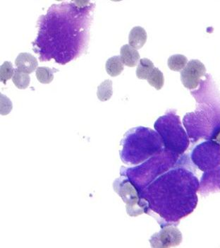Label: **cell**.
<instances>
[{
    "mask_svg": "<svg viewBox=\"0 0 220 248\" xmlns=\"http://www.w3.org/2000/svg\"><path fill=\"white\" fill-rule=\"evenodd\" d=\"M115 192L127 204V212L131 217H137L146 212L148 204L141 198L138 189L131 183L130 180L121 176L115 180L113 184Z\"/></svg>",
    "mask_w": 220,
    "mask_h": 248,
    "instance_id": "3957f363",
    "label": "cell"
},
{
    "mask_svg": "<svg viewBox=\"0 0 220 248\" xmlns=\"http://www.w3.org/2000/svg\"><path fill=\"white\" fill-rule=\"evenodd\" d=\"M182 241V235L177 228L166 226L161 232L152 235L150 240L152 248H172Z\"/></svg>",
    "mask_w": 220,
    "mask_h": 248,
    "instance_id": "5b68a950",
    "label": "cell"
},
{
    "mask_svg": "<svg viewBox=\"0 0 220 248\" xmlns=\"http://www.w3.org/2000/svg\"><path fill=\"white\" fill-rule=\"evenodd\" d=\"M147 81L150 86H153L157 90H161L164 86V78L162 72L158 68H154L150 75L147 77Z\"/></svg>",
    "mask_w": 220,
    "mask_h": 248,
    "instance_id": "9a60e30c",
    "label": "cell"
},
{
    "mask_svg": "<svg viewBox=\"0 0 220 248\" xmlns=\"http://www.w3.org/2000/svg\"><path fill=\"white\" fill-rule=\"evenodd\" d=\"M154 68V64L150 60L147 58L140 60L136 69V76L139 79L147 80Z\"/></svg>",
    "mask_w": 220,
    "mask_h": 248,
    "instance_id": "30bf717a",
    "label": "cell"
},
{
    "mask_svg": "<svg viewBox=\"0 0 220 248\" xmlns=\"http://www.w3.org/2000/svg\"><path fill=\"white\" fill-rule=\"evenodd\" d=\"M0 113L1 115H8L9 112L12 111V101L9 100V98L3 94H1L0 97Z\"/></svg>",
    "mask_w": 220,
    "mask_h": 248,
    "instance_id": "e0dca14e",
    "label": "cell"
},
{
    "mask_svg": "<svg viewBox=\"0 0 220 248\" xmlns=\"http://www.w3.org/2000/svg\"><path fill=\"white\" fill-rule=\"evenodd\" d=\"M94 6L89 1L61 3L50 7L38 21L33 50L41 61L66 64L84 52L88 41Z\"/></svg>",
    "mask_w": 220,
    "mask_h": 248,
    "instance_id": "6da1fadb",
    "label": "cell"
},
{
    "mask_svg": "<svg viewBox=\"0 0 220 248\" xmlns=\"http://www.w3.org/2000/svg\"><path fill=\"white\" fill-rule=\"evenodd\" d=\"M12 81L16 87L19 89H26L29 87L30 78L29 74L21 72L18 69H15V75L12 77Z\"/></svg>",
    "mask_w": 220,
    "mask_h": 248,
    "instance_id": "4fadbf2b",
    "label": "cell"
},
{
    "mask_svg": "<svg viewBox=\"0 0 220 248\" xmlns=\"http://www.w3.org/2000/svg\"><path fill=\"white\" fill-rule=\"evenodd\" d=\"M188 62H189L188 59L184 55H175L169 58L167 64L171 70L180 72L185 68Z\"/></svg>",
    "mask_w": 220,
    "mask_h": 248,
    "instance_id": "8fae6325",
    "label": "cell"
},
{
    "mask_svg": "<svg viewBox=\"0 0 220 248\" xmlns=\"http://www.w3.org/2000/svg\"><path fill=\"white\" fill-rule=\"evenodd\" d=\"M56 69H50L49 67H38L36 69V77L38 81L44 84H48L54 79V73Z\"/></svg>",
    "mask_w": 220,
    "mask_h": 248,
    "instance_id": "5bb4252c",
    "label": "cell"
},
{
    "mask_svg": "<svg viewBox=\"0 0 220 248\" xmlns=\"http://www.w3.org/2000/svg\"><path fill=\"white\" fill-rule=\"evenodd\" d=\"M106 72L111 77H117L121 75L124 70V64L118 56H114L107 60L105 64Z\"/></svg>",
    "mask_w": 220,
    "mask_h": 248,
    "instance_id": "9c48e42d",
    "label": "cell"
},
{
    "mask_svg": "<svg viewBox=\"0 0 220 248\" xmlns=\"http://www.w3.org/2000/svg\"><path fill=\"white\" fill-rule=\"evenodd\" d=\"M120 58L124 65L134 67L140 61V55L137 50L129 45H124L120 50Z\"/></svg>",
    "mask_w": 220,
    "mask_h": 248,
    "instance_id": "52a82bcc",
    "label": "cell"
},
{
    "mask_svg": "<svg viewBox=\"0 0 220 248\" xmlns=\"http://www.w3.org/2000/svg\"><path fill=\"white\" fill-rule=\"evenodd\" d=\"M206 68L204 64L198 60H192L188 62L185 68L181 72V81L186 89H195L205 76Z\"/></svg>",
    "mask_w": 220,
    "mask_h": 248,
    "instance_id": "277c9868",
    "label": "cell"
},
{
    "mask_svg": "<svg viewBox=\"0 0 220 248\" xmlns=\"http://www.w3.org/2000/svg\"><path fill=\"white\" fill-rule=\"evenodd\" d=\"M15 72V69L12 63L10 62H4L0 67V81L5 84L8 80L14 77Z\"/></svg>",
    "mask_w": 220,
    "mask_h": 248,
    "instance_id": "2e32d148",
    "label": "cell"
},
{
    "mask_svg": "<svg viewBox=\"0 0 220 248\" xmlns=\"http://www.w3.org/2000/svg\"><path fill=\"white\" fill-rule=\"evenodd\" d=\"M147 33L144 28L141 26H135L129 33V46H132L135 50L142 48L147 41Z\"/></svg>",
    "mask_w": 220,
    "mask_h": 248,
    "instance_id": "ba28073f",
    "label": "cell"
},
{
    "mask_svg": "<svg viewBox=\"0 0 220 248\" xmlns=\"http://www.w3.org/2000/svg\"><path fill=\"white\" fill-rule=\"evenodd\" d=\"M97 95L98 99L103 102L110 100L112 95V81L107 79L101 83L98 87Z\"/></svg>",
    "mask_w": 220,
    "mask_h": 248,
    "instance_id": "7c38bea8",
    "label": "cell"
},
{
    "mask_svg": "<svg viewBox=\"0 0 220 248\" xmlns=\"http://www.w3.org/2000/svg\"><path fill=\"white\" fill-rule=\"evenodd\" d=\"M16 69L26 74H31L38 69V62L36 58L27 52L20 53L15 60Z\"/></svg>",
    "mask_w": 220,
    "mask_h": 248,
    "instance_id": "8992f818",
    "label": "cell"
},
{
    "mask_svg": "<svg viewBox=\"0 0 220 248\" xmlns=\"http://www.w3.org/2000/svg\"><path fill=\"white\" fill-rule=\"evenodd\" d=\"M161 148L154 131L139 127L129 129L121 141L120 157L123 163L137 165L147 159Z\"/></svg>",
    "mask_w": 220,
    "mask_h": 248,
    "instance_id": "7a4b0ae2",
    "label": "cell"
}]
</instances>
